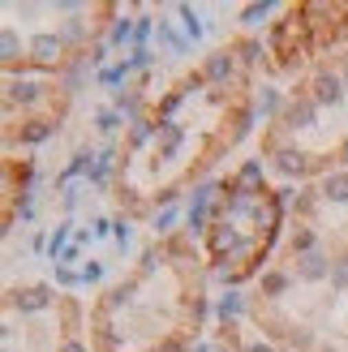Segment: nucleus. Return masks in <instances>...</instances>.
<instances>
[{
  "instance_id": "5",
  "label": "nucleus",
  "mask_w": 348,
  "mask_h": 352,
  "mask_svg": "<svg viewBox=\"0 0 348 352\" xmlns=\"http://www.w3.org/2000/svg\"><path fill=\"white\" fill-rule=\"evenodd\" d=\"M280 168H284V172H301L305 160H301V155H292V151H284V155H280Z\"/></svg>"
},
{
  "instance_id": "4",
  "label": "nucleus",
  "mask_w": 348,
  "mask_h": 352,
  "mask_svg": "<svg viewBox=\"0 0 348 352\" xmlns=\"http://www.w3.org/2000/svg\"><path fill=\"white\" fill-rule=\"evenodd\" d=\"M318 99L323 103H336L340 99V82L336 78H318Z\"/></svg>"
},
{
  "instance_id": "11",
  "label": "nucleus",
  "mask_w": 348,
  "mask_h": 352,
  "mask_svg": "<svg viewBox=\"0 0 348 352\" xmlns=\"http://www.w3.org/2000/svg\"><path fill=\"white\" fill-rule=\"evenodd\" d=\"M309 116H314L309 108H292V125H297V129H301V125H309Z\"/></svg>"
},
{
  "instance_id": "18",
  "label": "nucleus",
  "mask_w": 348,
  "mask_h": 352,
  "mask_svg": "<svg viewBox=\"0 0 348 352\" xmlns=\"http://www.w3.org/2000/svg\"><path fill=\"white\" fill-rule=\"evenodd\" d=\"M344 160H348V151H344Z\"/></svg>"
},
{
  "instance_id": "6",
  "label": "nucleus",
  "mask_w": 348,
  "mask_h": 352,
  "mask_svg": "<svg viewBox=\"0 0 348 352\" xmlns=\"http://www.w3.org/2000/svg\"><path fill=\"white\" fill-rule=\"evenodd\" d=\"M301 271H305L309 279H318V275H323L327 267H323V258H318V254H309V258H305V267H301Z\"/></svg>"
},
{
  "instance_id": "7",
  "label": "nucleus",
  "mask_w": 348,
  "mask_h": 352,
  "mask_svg": "<svg viewBox=\"0 0 348 352\" xmlns=\"http://www.w3.org/2000/svg\"><path fill=\"white\" fill-rule=\"evenodd\" d=\"M13 99H34V82H13Z\"/></svg>"
},
{
  "instance_id": "17",
  "label": "nucleus",
  "mask_w": 348,
  "mask_h": 352,
  "mask_svg": "<svg viewBox=\"0 0 348 352\" xmlns=\"http://www.w3.org/2000/svg\"><path fill=\"white\" fill-rule=\"evenodd\" d=\"M254 352H271V348H254Z\"/></svg>"
},
{
  "instance_id": "19",
  "label": "nucleus",
  "mask_w": 348,
  "mask_h": 352,
  "mask_svg": "<svg viewBox=\"0 0 348 352\" xmlns=\"http://www.w3.org/2000/svg\"><path fill=\"white\" fill-rule=\"evenodd\" d=\"M327 352H331V348H327Z\"/></svg>"
},
{
  "instance_id": "3",
  "label": "nucleus",
  "mask_w": 348,
  "mask_h": 352,
  "mask_svg": "<svg viewBox=\"0 0 348 352\" xmlns=\"http://www.w3.org/2000/svg\"><path fill=\"white\" fill-rule=\"evenodd\" d=\"M17 305H22V309H43L47 305V292L43 288H30L26 296H17Z\"/></svg>"
},
{
  "instance_id": "9",
  "label": "nucleus",
  "mask_w": 348,
  "mask_h": 352,
  "mask_svg": "<svg viewBox=\"0 0 348 352\" xmlns=\"http://www.w3.org/2000/svg\"><path fill=\"white\" fill-rule=\"evenodd\" d=\"M206 74H211V78H224V74H228V56H215V60H211V69H206Z\"/></svg>"
},
{
  "instance_id": "16",
  "label": "nucleus",
  "mask_w": 348,
  "mask_h": 352,
  "mask_svg": "<svg viewBox=\"0 0 348 352\" xmlns=\"http://www.w3.org/2000/svg\"><path fill=\"white\" fill-rule=\"evenodd\" d=\"M65 352H82V348H78V344H69V348H65Z\"/></svg>"
},
{
  "instance_id": "2",
  "label": "nucleus",
  "mask_w": 348,
  "mask_h": 352,
  "mask_svg": "<svg viewBox=\"0 0 348 352\" xmlns=\"http://www.w3.org/2000/svg\"><path fill=\"white\" fill-rule=\"evenodd\" d=\"M327 198L331 202H348V176H327Z\"/></svg>"
},
{
  "instance_id": "15",
  "label": "nucleus",
  "mask_w": 348,
  "mask_h": 352,
  "mask_svg": "<svg viewBox=\"0 0 348 352\" xmlns=\"http://www.w3.org/2000/svg\"><path fill=\"white\" fill-rule=\"evenodd\" d=\"M263 13H267V5H254V9H246V22H258Z\"/></svg>"
},
{
  "instance_id": "12",
  "label": "nucleus",
  "mask_w": 348,
  "mask_h": 352,
  "mask_svg": "<svg viewBox=\"0 0 348 352\" xmlns=\"http://www.w3.org/2000/svg\"><path fill=\"white\" fill-rule=\"evenodd\" d=\"M43 138H47V125H30L26 129V142H43Z\"/></svg>"
},
{
  "instance_id": "13",
  "label": "nucleus",
  "mask_w": 348,
  "mask_h": 352,
  "mask_svg": "<svg viewBox=\"0 0 348 352\" xmlns=\"http://www.w3.org/2000/svg\"><path fill=\"white\" fill-rule=\"evenodd\" d=\"M331 279H336L340 288H348V262H340V267H336V275H331Z\"/></svg>"
},
{
  "instance_id": "10",
  "label": "nucleus",
  "mask_w": 348,
  "mask_h": 352,
  "mask_svg": "<svg viewBox=\"0 0 348 352\" xmlns=\"http://www.w3.org/2000/svg\"><path fill=\"white\" fill-rule=\"evenodd\" d=\"M0 52H5V60L17 52V34H13V30H5V43H0Z\"/></svg>"
},
{
  "instance_id": "14",
  "label": "nucleus",
  "mask_w": 348,
  "mask_h": 352,
  "mask_svg": "<svg viewBox=\"0 0 348 352\" xmlns=\"http://www.w3.org/2000/svg\"><path fill=\"white\" fill-rule=\"evenodd\" d=\"M284 288V275H267V292H280Z\"/></svg>"
},
{
  "instance_id": "8",
  "label": "nucleus",
  "mask_w": 348,
  "mask_h": 352,
  "mask_svg": "<svg viewBox=\"0 0 348 352\" xmlns=\"http://www.w3.org/2000/svg\"><path fill=\"white\" fill-rule=\"evenodd\" d=\"M177 142H181V133L172 129V125H164V151L172 155V151H177Z\"/></svg>"
},
{
  "instance_id": "1",
  "label": "nucleus",
  "mask_w": 348,
  "mask_h": 352,
  "mask_svg": "<svg viewBox=\"0 0 348 352\" xmlns=\"http://www.w3.org/2000/svg\"><path fill=\"white\" fill-rule=\"evenodd\" d=\"M34 56H39V60H56V52H61V43L56 39H52V34H39V39H34Z\"/></svg>"
}]
</instances>
